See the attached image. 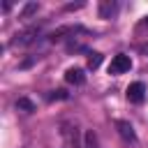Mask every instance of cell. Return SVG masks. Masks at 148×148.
<instances>
[{"mask_svg": "<svg viewBox=\"0 0 148 148\" xmlns=\"http://www.w3.org/2000/svg\"><path fill=\"white\" fill-rule=\"evenodd\" d=\"M130 67H132L130 56L118 53V56H113V60H111V65H109V74H123V72H130Z\"/></svg>", "mask_w": 148, "mask_h": 148, "instance_id": "1", "label": "cell"}, {"mask_svg": "<svg viewBox=\"0 0 148 148\" xmlns=\"http://www.w3.org/2000/svg\"><path fill=\"white\" fill-rule=\"evenodd\" d=\"M127 99L130 102H134V104H139V102H143V95H146V86L141 83V81H134V83H130L127 86Z\"/></svg>", "mask_w": 148, "mask_h": 148, "instance_id": "2", "label": "cell"}, {"mask_svg": "<svg viewBox=\"0 0 148 148\" xmlns=\"http://www.w3.org/2000/svg\"><path fill=\"white\" fill-rule=\"evenodd\" d=\"M65 81L72 83V86H81V83L86 81V74H83L81 67H69V69L65 72Z\"/></svg>", "mask_w": 148, "mask_h": 148, "instance_id": "3", "label": "cell"}, {"mask_svg": "<svg viewBox=\"0 0 148 148\" xmlns=\"http://www.w3.org/2000/svg\"><path fill=\"white\" fill-rule=\"evenodd\" d=\"M116 127H118V132H120V136H123L125 141H136L134 127H132L127 120H116Z\"/></svg>", "mask_w": 148, "mask_h": 148, "instance_id": "4", "label": "cell"}, {"mask_svg": "<svg viewBox=\"0 0 148 148\" xmlns=\"http://www.w3.org/2000/svg\"><path fill=\"white\" fill-rule=\"evenodd\" d=\"M116 9H118V5H116V2L104 0V2L99 5V16H102V18H111V16L116 14Z\"/></svg>", "mask_w": 148, "mask_h": 148, "instance_id": "5", "label": "cell"}, {"mask_svg": "<svg viewBox=\"0 0 148 148\" xmlns=\"http://www.w3.org/2000/svg\"><path fill=\"white\" fill-rule=\"evenodd\" d=\"M35 35H37V28H28V30H23V32L16 35L14 44H30V42L35 39Z\"/></svg>", "mask_w": 148, "mask_h": 148, "instance_id": "6", "label": "cell"}, {"mask_svg": "<svg viewBox=\"0 0 148 148\" xmlns=\"http://www.w3.org/2000/svg\"><path fill=\"white\" fill-rule=\"evenodd\" d=\"M16 109L32 113V111H35V102H32V99H28V97H18V99H16Z\"/></svg>", "mask_w": 148, "mask_h": 148, "instance_id": "7", "label": "cell"}, {"mask_svg": "<svg viewBox=\"0 0 148 148\" xmlns=\"http://www.w3.org/2000/svg\"><path fill=\"white\" fill-rule=\"evenodd\" d=\"M99 65H102V53L92 51V53L88 56V69H97Z\"/></svg>", "mask_w": 148, "mask_h": 148, "instance_id": "8", "label": "cell"}, {"mask_svg": "<svg viewBox=\"0 0 148 148\" xmlns=\"http://www.w3.org/2000/svg\"><path fill=\"white\" fill-rule=\"evenodd\" d=\"M37 12V2H28L25 7H23V12H21V18H28L30 14H35Z\"/></svg>", "mask_w": 148, "mask_h": 148, "instance_id": "9", "label": "cell"}, {"mask_svg": "<svg viewBox=\"0 0 148 148\" xmlns=\"http://www.w3.org/2000/svg\"><path fill=\"white\" fill-rule=\"evenodd\" d=\"M69 95H67V90H62V88H58V90H53L51 95H49V99H67Z\"/></svg>", "mask_w": 148, "mask_h": 148, "instance_id": "10", "label": "cell"}, {"mask_svg": "<svg viewBox=\"0 0 148 148\" xmlns=\"http://www.w3.org/2000/svg\"><path fill=\"white\" fill-rule=\"evenodd\" d=\"M86 148H97V139L92 132H86Z\"/></svg>", "mask_w": 148, "mask_h": 148, "instance_id": "11", "label": "cell"}, {"mask_svg": "<svg viewBox=\"0 0 148 148\" xmlns=\"http://www.w3.org/2000/svg\"><path fill=\"white\" fill-rule=\"evenodd\" d=\"M32 62H35V58H25V60L21 62V69H25V67H30Z\"/></svg>", "mask_w": 148, "mask_h": 148, "instance_id": "12", "label": "cell"}, {"mask_svg": "<svg viewBox=\"0 0 148 148\" xmlns=\"http://www.w3.org/2000/svg\"><path fill=\"white\" fill-rule=\"evenodd\" d=\"M81 7H83V2H76V5H67L65 9H67V12H72V9H81Z\"/></svg>", "mask_w": 148, "mask_h": 148, "instance_id": "13", "label": "cell"}, {"mask_svg": "<svg viewBox=\"0 0 148 148\" xmlns=\"http://www.w3.org/2000/svg\"><path fill=\"white\" fill-rule=\"evenodd\" d=\"M146 25H148V16H146Z\"/></svg>", "mask_w": 148, "mask_h": 148, "instance_id": "14", "label": "cell"}]
</instances>
